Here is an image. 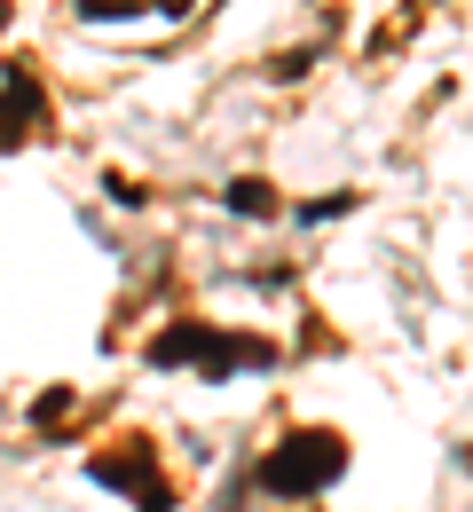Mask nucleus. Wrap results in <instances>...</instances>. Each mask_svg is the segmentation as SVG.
<instances>
[{"label": "nucleus", "instance_id": "2", "mask_svg": "<svg viewBox=\"0 0 473 512\" xmlns=\"http://www.w3.org/2000/svg\"><path fill=\"white\" fill-rule=\"evenodd\" d=\"M32 134H48V87L16 56V64H0V150H24Z\"/></svg>", "mask_w": 473, "mask_h": 512}, {"label": "nucleus", "instance_id": "4", "mask_svg": "<svg viewBox=\"0 0 473 512\" xmlns=\"http://www.w3.org/2000/svg\"><path fill=\"white\" fill-rule=\"evenodd\" d=\"M150 0H79V16L87 24H127V16H142Z\"/></svg>", "mask_w": 473, "mask_h": 512}, {"label": "nucleus", "instance_id": "3", "mask_svg": "<svg viewBox=\"0 0 473 512\" xmlns=\"http://www.w3.org/2000/svg\"><path fill=\"white\" fill-rule=\"evenodd\" d=\"M221 205H229L237 221H276V213H284V197H276L261 174H237V182H221Z\"/></svg>", "mask_w": 473, "mask_h": 512}, {"label": "nucleus", "instance_id": "5", "mask_svg": "<svg viewBox=\"0 0 473 512\" xmlns=\"http://www.w3.org/2000/svg\"><path fill=\"white\" fill-rule=\"evenodd\" d=\"M355 205H363L355 190H324L316 205H300V221H339V213H355Z\"/></svg>", "mask_w": 473, "mask_h": 512}, {"label": "nucleus", "instance_id": "6", "mask_svg": "<svg viewBox=\"0 0 473 512\" xmlns=\"http://www.w3.org/2000/svg\"><path fill=\"white\" fill-rule=\"evenodd\" d=\"M150 8H158V16H190V0H150Z\"/></svg>", "mask_w": 473, "mask_h": 512}, {"label": "nucleus", "instance_id": "1", "mask_svg": "<svg viewBox=\"0 0 473 512\" xmlns=\"http://www.w3.org/2000/svg\"><path fill=\"white\" fill-rule=\"evenodd\" d=\"M339 473H347V434L332 426H284L261 465H253V489L261 497H324Z\"/></svg>", "mask_w": 473, "mask_h": 512}]
</instances>
